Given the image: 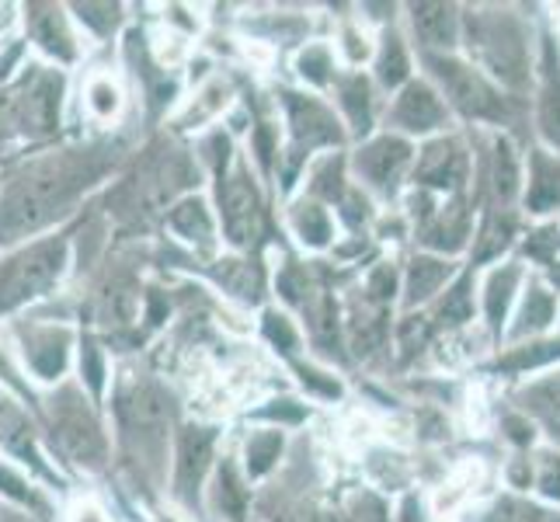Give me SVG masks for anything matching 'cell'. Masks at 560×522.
I'll use <instances>...</instances> for the list:
<instances>
[{"mask_svg": "<svg viewBox=\"0 0 560 522\" xmlns=\"http://www.w3.org/2000/svg\"><path fill=\"white\" fill-rule=\"evenodd\" d=\"M171 227H175L185 241L206 244L212 237V220H209V212L199 199H188V202L175 206V212H171Z\"/></svg>", "mask_w": 560, "mask_h": 522, "instance_id": "4316f807", "label": "cell"}, {"mask_svg": "<svg viewBox=\"0 0 560 522\" xmlns=\"http://www.w3.org/2000/svg\"><path fill=\"white\" fill-rule=\"evenodd\" d=\"M533 94H536V132L544 150L560 158V49L553 35H539V56L533 70Z\"/></svg>", "mask_w": 560, "mask_h": 522, "instance_id": "8992f818", "label": "cell"}, {"mask_svg": "<svg viewBox=\"0 0 560 522\" xmlns=\"http://www.w3.org/2000/svg\"><path fill=\"white\" fill-rule=\"evenodd\" d=\"M550 279H553V286L560 289V258H557V262L550 265Z\"/></svg>", "mask_w": 560, "mask_h": 522, "instance_id": "ab89813d", "label": "cell"}, {"mask_svg": "<svg viewBox=\"0 0 560 522\" xmlns=\"http://www.w3.org/2000/svg\"><path fill=\"white\" fill-rule=\"evenodd\" d=\"M63 258H67V251L56 241L38 244V247L25 251L22 258H14L4 272H0V311H11L18 303L46 293V289L60 279Z\"/></svg>", "mask_w": 560, "mask_h": 522, "instance_id": "277c9868", "label": "cell"}, {"mask_svg": "<svg viewBox=\"0 0 560 522\" xmlns=\"http://www.w3.org/2000/svg\"><path fill=\"white\" fill-rule=\"evenodd\" d=\"M119 411L129 429H161L167 421V397L158 386H132L129 394H122Z\"/></svg>", "mask_w": 560, "mask_h": 522, "instance_id": "ffe728a7", "label": "cell"}, {"mask_svg": "<svg viewBox=\"0 0 560 522\" xmlns=\"http://www.w3.org/2000/svg\"><path fill=\"white\" fill-rule=\"evenodd\" d=\"M526 272L518 262H498L488 268L485 286H480V306H485V324L494 338H501L509 332V314L523 293Z\"/></svg>", "mask_w": 560, "mask_h": 522, "instance_id": "ba28073f", "label": "cell"}, {"mask_svg": "<svg viewBox=\"0 0 560 522\" xmlns=\"http://www.w3.org/2000/svg\"><path fill=\"white\" fill-rule=\"evenodd\" d=\"M557 321V293L539 279H526L523 293H518V311L515 324L509 327V341L523 345L526 338L536 341L550 332V324Z\"/></svg>", "mask_w": 560, "mask_h": 522, "instance_id": "4fadbf2b", "label": "cell"}, {"mask_svg": "<svg viewBox=\"0 0 560 522\" xmlns=\"http://www.w3.org/2000/svg\"><path fill=\"white\" fill-rule=\"evenodd\" d=\"M338 94H341V108L345 115H349V123L352 129L359 132H370L373 126V98H370V84H365V77L362 73H352V77H345V81L338 84Z\"/></svg>", "mask_w": 560, "mask_h": 522, "instance_id": "d4e9b609", "label": "cell"}, {"mask_svg": "<svg viewBox=\"0 0 560 522\" xmlns=\"http://www.w3.org/2000/svg\"><path fill=\"white\" fill-rule=\"evenodd\" d=\"M88 105L98 119H112L115 108H119V91L112 88V81H94L88 88Z\"/></svg>", "mask_w": 560, "mask_h": 522, "instance_id": "836d02e7", "label": "cell"}, {"mask_svg": "<svg viewBox=\"0 0 560 522\" xmlns=\"http://www.w3.org/2000/svg\"><path fill=\"white\" fill-rule=\"evenodd\" d=\"M523 255L536 265H553L560 258V223H539L523 241Z\"/></svg>", "mask_w": 560, "mask_h": 522, "instance_id": "f1b7e54d", "label": "cell"}, {"mask_svg": "<svg viewBox=\"0 0 560 522\" xmlns=\"http://www.w3.org/2000/svg\"><path fill=\"white\" fill-rule=\"evenodd\" d=\"M491 192H494V209H512L515 199L523 196V161H518L515 143L498 132L491 147Z\"/></svg>", "mask_w": 560, "mask_h": 522, "instance_id": "e0dca14e", "label": "cell"}, {"mask_svg": "<svg viewBox=\"0 0 560 522\" xmlns=\"http://www.w3.org/2000/svg\"><path fill=\"white\" fill-rule=\"evenodd\" d=\"M209 456H212V432L206 429H185L178 439V474H175V485L182 495H188L191 488H199V480L209 467Z\"/></svg>", "mask_w": 560, "mask_h": 522, "instance_id": "ac0fdd59", "label": "cell"}, {"mask_svg": "<svg viewBox=\"0 0 560 522\" xmlns=\"http://www.w3.org/2000/svg\"><path fill=\"white\" fill-rule=\"evenodd\" d=\"M411 28L421 43V53L453 56L459 46V8L456 4H411Z\"/></svg>", "mask_w": 560, "mask_h": 522, "instance_id": "8fae6325", "label": "cell"}, {"mask_svg": "<svg viewBox=\"0 0 560 522\" xmlns=\"http://www.w3.org/2000/svg\"><path fill=\"white\" fill-rule=\"evenodd\" d=\"M518 237V220H515V209H491L480 230L474 234L477 251H474V262H498L501 251H509Z\"/></svg>", "mask_w": 560, "mask_h": 522, "instance_id": "d6986e66", "label": "cell"}, {"mask_svg": "<svg viewBox=\"0 0 560 522\" xmlns=\"http://www.w3.org/2000/svg\"><path fill=\"white\" fill-rule=\"evenodd\" d=\"M300 73L306 77L311 84H327L331 81V53L324 46H311L303 56H300Z\"/></svg>", "mask_w": 560, "mask_h": 522, "instance_id": "d6a6232c", "label": "cell"}, {"mask_svg": "<svg viewBox=\"0 0 560 522\" xmlns=\"http://www.w3.org/2000/svg\"><path fill=\"white\" fill-rule=\"evenodd\" d=\"M553 362H560V338H536V341L512 345L509 352L498 359V370L505 376H526Z\"/></svg>", "mask_w": 560, "mask_h": 522, "instance_id": "44dd1931", "label": "cell"}, {"mask_svg": "<svg viewBox=\"0 0 560 522\" xmlns=\"http://www.w3.org/2000/svg\"><path fill=\"white\" fill-rule=\"evenodd\" d=\"M73 185L77 178L67 167L35 171L32 178L18 185L8 196V202L0 206V230H4V234H25V230L46 223L56 212V206L73 192Z\"/></svg>", "mask_w": 560, "mask_h": 522, "instance_id": "3957f363", "label": "cell"}, {"mask_svg": "<svg viewBox=\"0 0 560 522\" xmlns=\"http://www.w3.org/2000/svg\"><path fill=\"white\" fill-rule=\"evenodd\" d=\"M32 32H35V43L43 46L46 53L60 56V60H73V38L67 32L63 14L56 8H43L32 14Z\"/></svg>", "mask_w": 560, "mask_h": 522, "instance_id": "cb8c5ba5", "label": "cell"}, {"mask_svg": "<svg viewBox=\"0 0 560 522\" xmlns=\"http://www.w3.org/2000/svg\"><path fill=\"white\" fill-rule=\"evenodd\" d=\"M285 108H289V126H293V137L300 147H331L341 143V129L335 123V115L324 105L300 98V94H285Z\"/></svg>", "mask_w": 560, "mask_h": 522, "instance_id": "9a60e30c", "label": "cell"}, {"mask_svg": "<svg viewBox=\"0 0 560 522\" xmlns=\"http://www.w3.org/2000/svg\"><path fill=\"white\" fill-rule=\"evenodd\" d=\"M505 429H509V436H512V442H515V446H533V442H536V425L526 418V415H509L505 418Z\"/></svg>", "mask_w": 560, "mask_h": 522, "instance_id": "e575fe53", "label": "cell"}, {"mask_svg": "<svg viewBox=\"0 0 560 522\" xmlns=\"http://www.w3.org/2000/svg\"><path fill=\"white\" fill-rule=\"evenodd\" d=\"M60 442H63V450H67L77 463H98L102 453H105V446H102V432L94 429V421L84 418L81 411L60 418Z\"/></svg>", "mask_w": 560, "mask_h": 522, "instance_id": "7402d4cb", "label": "cell"}, {"mask_svg": "<svg viewBox=\"0 0 560 522\" xmlns=\"http://www.w3.org/2000/svg\"><path fill=\"white\" fill-rule=\"evenodd\" d=\"M421 63L432 77V88L439 98L446 102L450 112L463 115L467 123H488V126H515L518 123V105L512 94H505L498 84H491L470 60L459 56H432L421 53Z\"/></svg>", "mask_w": 560, "mask_h": 522, "instance_id": "7a4b0ae2", "label": "cell"}, {"mask_svg": "<svg viewBox=\"0 0 560 522\" xmlns=\"http://www.w3.org/2000/svg\"><path fill=\"white\" fill-rule=\"evenodd\" d=\"M485 522H547V512L518 495H501Z\"/></svg>", "mask_w": 560, "mask_h": 522, "instance_id": "f546056e", "label": "cell"}, {"mask_svg": "<svg viewBox=\"0 0 560 522\" xmlns=\"http://www.w3.org/2000/svg\"><path fill=\"white\" fill-rule=\"evenodd\" d=\"M515 411L526 415L536 432H544L550 446L560 450V366L515 394Z\"/></svg>", "mask_w": 560, "mask_h": 522, "instance_id": "9c48e42d", "label": "cell"}, {"mask_svg": "<svg viewBox=\"0 0 560 522\" xmlns=\"http://www.w3.org/2000/svg\"><path fill=\"white\" fill-rule=\"evenodd\" d=\"M265 327H268V338H272L276 345H282L285 352H289V348L296 345V335L289 332V324H285L282 317H276V314H272V317H268V324H265Z\"/></svg>", "mask_w": 560, "mask_h": 522, "instance_id": "8d00e7d4", "label": "cell"}, {"mask_svg": "<svg viewBox=\"0 0 560 522\" xmlns=\"http://www.w3.org/2000/svg\"><path fill=\"white\" fill-rule=\"evenodd\" d=\"M463 35L459 43H467L470 63L498 84L512 98H526L533 88V43L529 28L512 8H459Z\"/></svg>", "mask_w": 560, "mask_h": 522, "instance_id": "6da1fadb", "label": "cell"}, {"mask_svg": "<svg viewBox=\"0 0 560 522\" xmlns=\"http://www.w3.org/2000/svg\"><path fill=\"white\" fill-rule=\"evenodd\" d=\"M293 227L311 247H324L331 241V220H327V212L320 206H300L293 212Z\"/></svg>", "mask_w": 560, "mask_h": 522, "instance_id": "4dcf8cb0", "label": "cell"}, {"mask_svg": "<svg viewBox=\"0 0 560 522\" xmlns=\"http://www.w3.org/2000/svg\"><path fill=\"white\" fill-rule=\"evenodd\" d=\"M376 81L390 91H400L411 81V53L397 32H383L380 53H376Z\"/></svg>", "mask_w": 560, "mask_h": 522, "instance_id": "603a6c76", "label": "cell"}, {"mask_svg": "<svg viewBox=\"0 0 560 522\" xmlns=\"http://www.w3.org/2000/svg\"><path fill=\"white\" fill-rule=\"evenodd\" d=\"M529 467H533V488L539 491V498L557 501L560 506V450H553V446L539 450Z\"/></svg>", "mask_w": 560, "mask_h": 522, "instance_id": "83f0119b", "label": "cell"}, {"mask_svg": "<svg viewBox=\"0 0 560 522\" xmlns=\"http://www.w3.org/2000/svg\"><path fill=\"white\" fill-rule=\"evenodd\" d=\"M523 206L533 217H550L560 209V158L544 147L529 150V171L523 174Z\"/></svg>", "mask_w": 560, "mask_h": 522, "instance_id": "7c38bea8", "label": "cell"}, {"mask_svg": "<svg viewBox=\"0 0 560 522\" xmlns=\"http://www.w3.org/2000/svg\"><path fill=\"white\" fill-rule=\"evenodd\" d=\"M220 506H223L230 515H241V509H244V495H241L237 480H234V474H230V471L220 477Z\"/></svg>", "mask_w": 560, "mask_h": 522, "instance_id": "d590c367", "label": "cell"}, {"mask_svg": "<svg viewBox=\"0 0 560 522\" xmlns=\"http://www.w3.org/2000/svg\"><path fill=\"white\" fill-rule=\"evenodd\" d=\"M467 174H470L467 150H463V143L453 137H442V140L429 143L418 158V182L424 188L459 192L463 182H467Z\"/></svg>", "mask_w": 560, "mask_h": 522, "instance_id": "30bf717a", "label": "cell"}, {"mask_svg": "<svg viewBox=\"0 0 560 522\" xmlns=\"http://www.w3.org/2000/svg\"><path fill=\"white\" fill-rule=\"evenodd\" d=\"M84 373H88V383L94 386V391H102V376H105V370H102V359H98V352L94 348H84Z\"/></svg>", "mask_w": 560, "mask_h": 522, "instance_id": "74e56055", "label": "cell"}, {"mask_svg": "<svg viewBox=\"0 0 560 522\" xmlns=\"http://www.w3.org/2000/svg\"><path fill=\"white\" fill-rule=\"evenodd\" d=\"M282 453V436L279 432H258L250 436L247 442V463H250V474H265Z\"/></svg>", "mask_w": 560, "mask_h": 522, "instance_id": "1f68e13d", "label": "cell"}, {"mask_svg": "<svg viewBox=\"0 0 560 522\" xmlns=\"http://www.w3.org/2000/svg\"><path fill=\"white\" fill-rule=\"evenodd\" d=\"M415 164V147L411 140L397 137V132H383L373 137L359 153H355V171L359 178L370 185L380 196H397L404 174Z\"/></svg>", "mask_w": 560, "mask_h": 522, "instance_id": "5b68a950", "label": "cell"}, {"mask_svg": "<svg viewBox=\"0 0 560 522\" xmlns=\"http://www.w3.org/2000/svg\"><path fill=\"white\" fill-rule=\"evenodd\" d=\"M223 199V227L226 237L234 244H250L258 234V196L250 188L247 174L237 171L234 178L226 182V188H220Z\"/></svg>", "mask_w": 560, "mask_h": 522, "instance_id": "5bb4252c", "label": "cell"}, {"mask_svg": "<svg viewBox=\"0 0 560 522\" xmlns=\"http://www.w3.org/2000/svg\"><path fill=\"white\" fill-rule=\"evenodd\" d=\"M73 522H105V515L94 506H81V509H77V515H73Z\"/></svg>", "mask_w": 560, "mask_h": 522, "instance_id": "f35d334b", "label": "cell"}, {"mask_svg": "<svg viewBox=\"0 0 560 522\" xmlns=\"http://www.w3.org/2000/svg\"><path fill=\"white\" fill-rule=\"evenodd\" d=\"M470 289H474L470 276L453 279V282L446 286V297H442L435 317H439L442 324H463V321H470V317H474V293H470Z\"/></svg>", "mask_w": 560, "mask_h": 522, "instance_id": "484cf974", "label": "cell"}, {"mask_svg": "<svg viewBox=\"0 0 560 522\" xmlns=\"http://www.w3.org/2000/svg\"><path fill=\"white\" fill-rule=\"evenodd\" d=\"M547 522H560V512H547Z\"/></svg>", "mask_w": 560, "mask_h": 522, "instance_id": "60d3db41", "label": "cell"}, {"mask_svg": "<svg viewBox=\"0 0 560 522\" xmlns=\"http://www.w3.org/2000/svg\"><path fill=\"white\" fill-rule=\"evenodd\" d=\"M390 123L404 132V140L429 137V132H439L450 126V108L429 81H408L397 91Z\"/></svg>", "mask_w": 560, "mask_h": 522, "instance_id": "52a82bcc", "label": "cell"}, {"mask_svg": "<svg viewBox=\"0 0 560 522\" xmlns=\"http://www.w3.org/2000/svg\"><path fill=\"white\" fill-rule=\"evenodd\" d=\"M456 276V268L450 265V258L439 255H418L408 265V276H404V303L408 306H421L432 297H439Z\"/></svg>", "mask_w": 560, "mask_h": 522, "instance_id": "2e32d148", "label": "cell"}]
</instances>
